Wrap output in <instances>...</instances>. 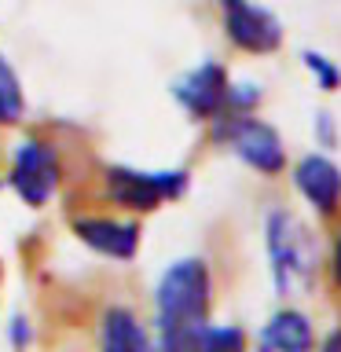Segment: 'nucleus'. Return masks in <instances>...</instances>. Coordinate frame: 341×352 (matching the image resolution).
Segmentation results:
<instances>
[{
	"label": "nucleus",
	"instance_id": "f257e3e1",
	"mask_svg": "<svg viewBox=\"0 0 341 352\" xmlns=\"http://www.w3.org/2000/svg\"><path fill=\"white\" fill-rule=\"evenodd\" d=\"M209 268L198 257L169 264L154 290L158 308V349L162 352H184L191 338L206 327L209 316Z\"/></svg>",
	"mask_w": 341,
	"mask_h": 352
},
{
	"label": "nucleus",
	"instance_id": "f03ea898",
	"mask_svg": "<svg viewBox=\"0 0 341 352\" xmlns=\"http://www.w3.org/2000/svg\"><path fill=\"white\" fill-rule=\"evenodd\" d=\"M264 246H268V268L272 283L283 297H305L316 286L319 253L316 239L297 220L290 209L275 206L264 220Z\"/></svg>",
	"mask_w": 341,
	"mask_h": 352
},
{
	"label": "nucleus",
	"instance_id": "7ed1b4c3",
	"mask_svg": "<svg viewBox=\"0 0 341 352\" xmlns=\"http://www.w3.org/2000/svg\"><path fill=\"white\" fill-rule=\"evenodd\" d=\"M213 140H220L224 147H231L235 158H242L250 169H257L264 176L283 173L286 165V151L283 140L272 125H264L253 114H231V118H217L213 125Z\"/></svg>",
	"mask_w": 341,
	"mask_h": 352
},
{
	"label": "nucleus",
	"instance_id": "20e7f679",
	"mask_svg": "<svg viewBox=\"0 0 341 352\" xmlns=\"http://www.w3.org/2000/svg\"><path fill=\"white\" fill-rule=\"evenodd\" d=\"M107 191L118 206L136 209V213H151V209L173 202V198H180L187 191V173L180 169L147 173V169L114 165V169H107Z\"/></svg>",
	"mask_w": 341,
	"mask_h": 352
},
{
	"label": "nucleus",
	"instance_id": "39448f33",
	"mask_svg": "<svg viewBox=\"0 0 341 352\" xmlns=\"http://www.w3.org/2000/svg\"><path fill=\"white\" fill-rule=\"evenodd\" d=\"M8 184L15 187V195L26 206H44L59 187V154H55L52 143L44 140H30L15 151V162H11V176Z\"/></svg>",
	"mask_w": 341,
	"mask_h": 352
},
{
	"label": "nucleus",
	"instance_id": "423d86ee",
	"mask_svg": "<svg viewBox=\"0 0 341 352\" xmlns=\"http://www.w3.org/2000/svg\"><path fill=\"white\" fill-rule=\"evenodd\" d=\"M224 8V30L235 48L250 55H272L283 44V22L268 8L253 4V0H220Z\"/></svg>",
	"mask_w": 341,
	"mask_h": 352
},
{
	"label": "nucleus",
	"instance_id": "0eeeda50",
	"mask_svg": "<svg viewBox=\"0 0 341 352\" xmlns=\"http://www.w3.org/2000/svg\"><path fill=\"white\" fill-rule=\"evenodd\" d=\"M228 70L220 63H202V66H195L187 77H180V81L173 85V96H176V103H180L191 118L198 121H217V118H224V107H228Z\"/></svg>",
	"mask_w": 341,
	"mask_h": 352
},
{
	"label": "nucleus",
	"instance_id": "6e6552de",
	"mask_svg": "<svg viewBox=\"0 0 341 352\" xmlns=\"http://www.w3.org/2000/svg\"><path fill=\"white\" fill-rule=\"evenodd\" d=\"M74 235L88 250L103 253V257H114V261H132L140 250V224H132V220L85 217V220H74Z\"/></svg>",
	"mask_w": 341,
	"mask_h": 352
},
{
	"label": "nucleus",
	"instance_id": "1a4fd4ad",
	"mask_svg": "<svg viewBox=\"0 0 341 352\" xmlns=\"http://www.w3.org/2000/svg\"><path fill=\"white\" fill-rule=\"evenodd\" d=\"M294 184L319 213H334L341 206V169L323 154H308V158L297 162Z\"/></svg>",
	"mask_w": 341,
	"mask_h": 352
},
{
	"label": "nucleus",
	"instance_id": "9d476101",
	"mask_svg": "<svg viewBox=\"0 0 341 352\" xmlns=\"http://www.w3.org/2000/svg\"><path fill=\"white\" fill-rule=\"evenodd\" d=\"M253 352H312V323H308V316L294 312V308L275 312L264 323Z\"/></svg>",
	"mask_w": 341,
	"mask_h": 352
},
{
	"label": "nucleus",
	"instance_id": "9b49d317",
	"mask_svg": "<svg viewBox=\"0 0 341 352\" xmlns=\"http://www.w3.org/2000/svg\"><path fill=\"white\" fill-rule=\"evenodd\" d=\"M103 352H154V345L129 308H110L103 316Z\"/></svg>",
	"mask_w": 341,
	"mask_h": 352
},
{
	"label": "nucleus",
	"instance_id": "f8f14e48",
	"mask_svg": "<svg viewBox=\"0 0 341 352\" xmlns=\"http://www.w3.org/2000/svg\"><path fill=\"white\" fill-rule=\"evenodd\" d=\"M184 352H246V334L239 327H213L206 323L191 338V345Z\"/></svg>",
	"mask_w": 341,
	"mask_h": 352
},
{
	"label": "nucleus",
	"instance_id": "ddd939ff",
	"mask_svg": "<svg viewBox=\"0 0 341 352\" xmlns=\"http://www.w3.org/2000/svg\"><path fill=\"white\" fill-rule=\"evenodd\" d=\"M22 114H26V96H22L19 74L0 55V125H15Z\"/></svg>",
	"mask_w": 341,
	"mask_h": 352
},
{
	"label": "nucleus",
	"instance_id": "4468645a",
	"mask_svg": "<svg viewBox=\"0 0 341 352\" xmlns=\"http://www.w3.org/2000/svg\"><path fill=\"white\" fill-rule=\"evenodd\" d=\"M305 66L316 74V81L323 92H334V88H341V70L330 59H323L319 52H305Z\"/></svg>",
	"mask_w": 341,
	"mask_h": 352
},
{
	"label": "nucleus",
	"instance_id": "2eb2a0df",
	"mask_svg": "<svg viewBox=\"0 0 341 352\" xmlns=\"http://www.w3.org/2000/svg\"><path fill=\"white\" fill-rule=\"evenodd\" d=\"M319 136H323V143L330 140V147H334V140H338V132H334V121H330L327 114H319Z\"/></svg>",
	"mask_w": 341,
	"mask_h": 352
},
{
	"label": "nucleus",
	"instance_id": "dca6fc26",
	"mask_svg": "<svg viewBox=\"0 0 341 352\" xmlns=\"http://www.w3.org/2000/svg\"><path fill=\"white\" fill-rule=\"evenodd\" d=\"M330 272H334V283H338V290H341V231H338V239H334V264H330Z\"/></svg>",
	"mask_w": 341,
	"mask_h": 352
},
{
	"label": "nucleus",
	"instance_id": "f3484780",
	"mask_svg": "<svg viewBox=\"0 0 341 352\" xmlns=\"http://www.w3.org/2000/svg\"><path fill=\"white\" fill-rule=\"evenodd\" d=\"M323 352H341V327H338L334 334H330V338L323 341Z\"/></svg>",
	"mask_w": 341,
	"mask_h": 352
}]
</instances>
